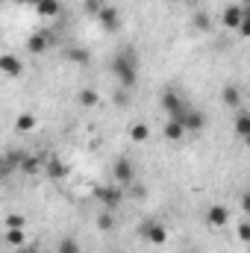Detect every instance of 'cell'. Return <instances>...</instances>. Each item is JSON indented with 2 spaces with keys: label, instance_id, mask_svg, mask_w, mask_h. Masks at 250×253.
Here are the masks:
<instances>
[{
  "label": "cell",
  "instance_id": "cell-33",
  "mask_svg": "<svg viewBox=\"0 0 250 253\" xmlns=\"http://www.w3.org/2000/svg\"><path fill=\"white\" fill-rule=\"evenodd\" d=\"M15 3H33V6H36V0H15Z\"/></svg>",
  "mask_w": 250,
  "mask_h": 253
},
{
  "label": "cell",
  "instance_id": "cell-31",
  "mask_svg": "<svg viewBox=\"0 0 250 253\" xmlns=\"http://www.w3.org/2000/svg\"><path fill=\"white\" fill-rule=\"evenodd\" d=\"M18 253H39V251H36V248H21Z\"/></svg>",
  "mask_w": 250,
  "mask_h": 253
},
{
  "label": "cell",
  "instance_id": "cell-29",
  "mask_svg": "<svg viewBox=\"0 0 250 253\" xmlns=\"http://www.w3.org/2000/svg\"><path fill=\"white\" fill-rule=\"evenodd\" d=\"M126 91H129V88H121V91H115V97H112V100H115L118 106H126V103H129V94H126Z\"/></svg>",
  "mask_w": 250,
  "mask_h": 253
},
{
  "label": "cell",
  "instance_id": "cell-28",
  "mask_svg": "<svg viewBox=\"0 0 250 253\" xmlns=\"http://www.w3.org/2000/svg\"><path fill=\"white\" fill-rule=\"evenodd\" d=\"M21 171H24V174H36V171H39V162H36V159H24V162H21Z\"/></svg>",
  "mask_w": 250,
  "mask_h": 253
},
{
  "label": "cell",
  "instance_id": "cell-11",
  "mask_svg": "<svg viewBox=\"0 0 250 253\" xmlns=\"http://www.w3.org/2000/svg\"><path fill=\"white\" fill-rule=\"evenodd\" d=\"M47 44H50L47 33H33V36L27 39V53L39 56V53H44V50H47Z\"/></svg>",
  "mask_w": 250,
  "mask_h": 253
},
{
  "label": "cell",
  "instance_id": "cell-26",
  "mask_svg": "<svg viewBox=\"0 0 250 253\" xmlns=\"http://www.w3.org/2000/svg\"><path fill=\"white\" fill-rule=\"evenodd\" d=\"M236 236H239L245 245H250V221H242V224L236 227Z\"/></svg>",
  "mask_w": 250,
  "mask_h": 253
},
{
  "label": "cell",
  "instance_id": "cell-34",
  "mask_svg": "<svg viewBox=\"0 0 250 253\" xmlns=\"http://www.w3.org/2000/svg\"><path fill=\"white\" fill-rule=\"evenodd\" d=\"M165 3H183V0H165Z\"/></svg>",
  "mask_w": 250,
  "mask_h": 253
},
{
  "label": "cell",
  "instance_id": "cell-14",
  "mask_svg": "<svg viewBox=\"0 0 250 253\" xmlns=\"http://www.w3.org/2000/svg\"><path fill=\"white\" fill-rule=\"evenodd\" d=\"M221 100H224V106H230V109H239L242 106V91L230 83V85H224V91H221Z\"/></svg>",
  "mask_w": 250,
  "mask_h": 253
},
{
  "label": "cell",
  "instance_id": "cell-21",
  "mask_svg": "<svg viewBox=\"0 0 250 253\" xmlns=\"http://www.w3.org/2000/svg\"><path fill=\"white\" fill-rule=\"evenodd\" d=\"M68 62L74 65H88V50H83V47H68Z\"/></svg>",
  "mask_w": 250,
  "mask_h": 253
},
{
  "label": "cell",
  "instance_id": "cell-24",
  "mask_svg": "<svg viewBox=\"0 0 250 253\" xmlns=\"http://www.w3.org/2000/svg\"><path fill=\"white\" fill-rule=\"evenodd\" d=\"M21 242H24V230H6V245L18 248Z\"/></svg>",
  "mask_w": 250,
  "mask_h": 253
},
{
  "label": "cell",
  "instance_id": "cell-23",
  "mask_svg": "<svg viewBox=\"0 0 250 253\" xmlns=\"http://www.w3.org/2000/svg\"><path fill=\"white\" fill-rule=\"evenodd\" d=\"M6 230H24V215H18V212H12V215H6Z\"/></svg>",
  "mask_w": 250,
  "mask_h": 253
},
{
  "label": "cell",
  "instance_id": "cell-7",
  "mask_svg": "<svg viewBox=\"0 0 250 253\" xmlns=\"http://www.w3.org/2000/svg\"><path fill=\"white\" fill-rule=\"evenodd\" d=\"M97 21H100V27H103L106 33H118V27H121V15H118L115 6H100Z\"/></svg>",
  "mask_w": 250,
  "mask_h": 253
},
{
  "label": "cell",
  "instance_id": "cell-3",
  "mask_svg": "<svg viewBox=\"0 0 250 253\" xmlns=\"http://www.w3.org/2000/svg\"><path fill=\"white\" fill-rule=\"evenodd\" d=\"M162 109L168 112V118H180V121H183L191 106H188L177 91H171V88H168V91H162Z\"/></svg>",
  "mask_w": 250,
  "mask_h": 253
},
{
  "label": "cell",
  "instance_id": "cell-5",
  "mask_svg": "<svg viewBox=\"0 0 250 253\" xmlns=\"http://www.w3.org/2000/svg\"><path fill=\"white\" fill-rule=\"evenodd\" d=\"M242 21H245V9H242V6H236V3L224 6V12H221V24H224V30H233V33H239Z\"/></svg>",
  "mask_w": 250,
  "mask_h": 253
},
{
  "label": "cell",
  "instance_id": "cell-22",
  "mask_svg": "<svg viewBox=\"0 0 250 253\" xmlns=\"http://www.w3.org/2000/svg\"><path fill=\"white\" fill-rule=\"evenodd\" d=\"M115 227V215H112V209H103L100 215H97V230H103V233H109Z\"/></svg>",
  "mask_w": 250,
  "mask_h": 253
},
{
  "label": "cell",
  "instance_id": "cell-12",
  "mask_svg": "<svg viewBox=\"0 0 250 253\" xmlns=\"http://www.w3.org/2000/svg\"><path fill=\"white\" fill-rule=\"evenodd\" d=\"M183 124H186L188 132H200V129L206 126V115H203L200 109H194V106H191V109L186 112V118H183Z\"/></svg>",
  "mask_w": 250,
  "mask_h": 253
},
{
  "label": "cell",
  "instance_id": "cell-10",
  "mask_svg": "<svg viewBox=\"0 0 250 253\" xmlns=\"http://www.w3.org/2000/svg\"><path fill=\"white\" fill-rule=\"evenodd\" d=\"M162 132H165V138H168V141H183L188 129H186V124H183L180 118H168L165 126H162Z\"/></svg>",
  "mask_w": 250,
  "mask_h": 253
},
{
  "label": "cell",
  "instance_id": "cell-20",
  "mask_svg": "<svg viewBox=\"0 0 250 253\" xmlns=\"http://www.w3.org/2000/svg\"><path fill=\"white\" fill-rule=\"evenodd\" d=\"M36 115H30V112H24V115H18V121H15V126H18V132H33L36 129Z\"/></svg>",
  "mask_w": 250,
  "mask_h": 253
},
{
  "label": "cell",
  "instance_id": "cell-2",
  "mask_svg": "<svg viewBox=\"0 0 250 253\" xmlns=\"http://www.w3.org/2000/svg\"><path fill=\"white\" fill-rule=\"evenodd\" d=\"M94 200L103 206V209H118L121 206V200H124V186H94Z\"/></svg>",
  "mask_w": 250,
  "mask_h": 253
},
{
  "label": "cell",
  "instance_id": "cell-25",
  "mask_svg": "<svg viewBox=\"0 0 250 253\" xmlns=\"http://www.w3.org/2000/svg\"><path fill=\"white\" fill-rule=\"evenodd\" d=\"M56 253H80L77 239H62V245H59V251H56Z\"/></svg>",
  "mask_w": 250,
  "mask_h": 253
},
{
  "label": "cell",
  "instance_id": "cell-36",
  "mask_svg": "<svg viewBox=\"0 0 250 253\" xmlns=\"http://www.w3.org/2000/svg\"><path fill=\"white\" fill-rule=\"evenodd\" d=\"M188 253H194V251H188Z\"/></svg>",
  "mask_w": 250,
  "mask_h": 253
},
{
  "label": "cell",
  "instance_id": "cell-9",
  "mask_svg": "<svg viewBox=\"0 0 250 253\" xmlns=\"http://www.w3.org/2000/svg\"><path fill=\"white\" fill-rule=\"evenodd\" d=\"M0 74L3 77H21L24 74V62L18 59V56H12V53H6V56H0Z\"/></svg>",
  "mask_w": 250,
  "mask_h": 253
},
{
  "label": "cell",
  "instance_id": "cell-32",
  "mask_svg": "<svg viewBox=\"0 0 250 253\" xmlns=\"http://www.w3.org/2000/svg\"><path fill=\"white\" fill-rule=\"evenodd\" d=\"M242 141H245V147H248V150H250V135H245V138H242Z\"/></svg>",
  "mask_w": 250,
  "mask_h": 253
},
{
  "label": "cell",
  "instance_id": "cell-35",
  "mask_svg": "<svg viewBox=\"0 0 250 253\" xmlns=\"http://www.w3.org/2000/svg\"><path fill=\"white\" fill-rule=\"evenodd\" d=\"M112 253H118V251H112Z\"/></svg>",
  "mask_w": 250,
  "mask_h": 253
},
{
  "label": "cell",
  "instance_id": "cell-8",
  "mask_svg": "<svg viewBox=\"0 0 250 253\" xmlns=\"http://www.w3.org/2000/svg\"><path fill=\"white\" fill-rule=\"evenodd\" d=\"M206 224H209V227H215V230L227 227V224H230V209H227V206H221V203H212V206L206 209Z\"/></svg>",
  "mask_w": 250,
  "mask_h": 253
},
{
  "label": "cell",
  "instance_id": "cell-1",
  "mask_svg": "<svg viewBox=\"0 0 250 253\" xmlns=\"http://www.w3.org/2000/svg\"><path fill=\"white\" fill-rule=\"evenodd\" d=\"M112 71H115L121 88H132L135 80H138V59L132 56V50H121V53H115V59H112Z\"/></svg>",
  "mask_w": 250,
  "mask_h": 253
},
{
  "label": "cell",
  "instance_id": "cell-30",
  "mask_svg": "<svg viewBox=\"0 0 250 253\" xmlns=\"http://www.w3.org/2000/svg\"><path fill=\"white\" fill-rule=\"evenodd\" d=\"M242 209L250 215V191H245V194H242Z\"/></svg>",
  "mask_w": 250,
  "mask_h": 253
},
{
  "label": "cell",
  "instance_id": "cell-4",
  "mask_svg": "<svg viewBox=\"0 0 250 253\" xmlns=\"http://www.w3.org/2000/svg\"><path fill=\"white\" fill-rule=\"evenodd\" d=\"M138 233H141L153 248H162V245L168 242V230H165V224H159V221H144Z\"/></svg>",
  "mask_w": 250,
  "mask_h": 253
},
{
  "label": "cell",
  "instance_id": "cell-6",
  "mask_svg": "<svg viewBox=\"0 0 250 253\" xmlns=\"http://www.w3.org/2000/svg\"><path fill=\"white\" fill-rule=\"evenodd\" d=\"M112 177H115L118 186H129V183H132L135 171H132V162H129L126 156H118V159H115V165H112Z\"/></svg>",
  "mask_w": 250,
  "mask_h": 253
},
{
  "label": "cell",
  "instance_id": "cell-13",
  "mask_svg": "<svg viewBox=\"0 0 250 253\" xmlns=\"http://www.w3.org/2000/svg\"><path fill=\"white\" fill-rule=\"evenodd\" d=\"M44 174H47L50 180H65V174H68V165H65L62 159L50 156V159L44 162Z\"/></svg>",
  "mask_w": 250,
  "mask_h": 253
},
{
  "label": "cell",
  "instance_id": "cell-19",
  "mask_svg": "<svg viewBox=\"0 0 250 253\" xmlns=\"http://www.w3.org/2000/svg\"><path fill=\"white\" fill-rule=\"evenodd\" d=\"M191 24H194V30L197 33H209L212 30V18H209V12H194V18H191Z\"/></svg>",
  "mask_w": 250,
  "mask_h": 253
},
{
  "label": "cell",
  "instance_id": "cell-27",
  "mask_svg": "<svg viewBox=\"0 0 250 253\" xmlns=\"http://www.w3.org/2000/svg\"><path fill=\"white\" fill-rule=\"evenodd\" d=\"M239 36H242V39H250V6L245 9V21H242V27H239Z\"/></svg>",
  "mask_w": 250,
  "mask_h": 253
},
{
  "label": "cell",
  "instance_id": "cell-18",
  "mask_svg": "<svg viewBox=\"0 0 250 253\" xmlns=\"http://www.w3.org/2000/svg\"><path fill=\"white\" fill-rule=\"evenodd\" d=\"M147 135H150V126L144 124V121H135V124L129 126V138H132L135 144H141V141H147Z\"/></svg>",
  "mask_w": 250,
  "mask_h": 253
},
{
  "label": "cell",
  "instance_id": "cell-15",
  "mask_svg": "<svg viewBox=\"0 0 250 253\" xmlns=\"http://www.w3.org/2000/svg\"><path fill=\"white\" fill-rule=\"evenodd\" d=\"M59 0H36V12L42 15V18H56L59 15Z\"/></svg>",
  "mask_w": 250,
  "mask_h": 253
},
{
  "label": "cell",
  "instance_id": "cell-16",
  "mask_svg": "<svg viewBox=\"0 0 250 253\" xmlns=\"http://www.w3.org/2000/svg\"><path fill=\"white\" fill-rule=\"evenodd\" d=\"M233 129H236L239 138L250 135V112H236V118H233Z\"/></svg>",
  "mask_w": 250,
  "mask_h": 253
},
{
  "label": "cell",
  "instance_id": "cell-17",
  "mask_svg": "<svg viewBox=\"0 0 250 253\" xmlns=\"http://www.w3.org/2000/svg\"><path fill=\"white\" fill-rule=\"evenodd\" d=\"M77 103H80V106H85V109H94V106L100 103V94H97L94 88H83V91L77 94Z\"/></svg>",
  "mask_w": 250,
  "mask_h": 253
}]
</instances>
